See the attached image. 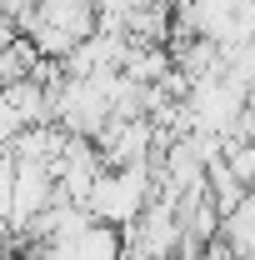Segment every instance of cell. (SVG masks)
I'll use <instances>...</instances> for the list:
<instances>
[{"label": "cell", "instance_id": "1", "mask_svg": "<svg viewBox=\"0 0 255 260\" xmlns=\"http://www.w3.org/2000/svg\"><path fill=\"white\" fill-rule=\"evenodd\" d=\"M160 195V180L150 175V160L145 165H105L95 180H90V195H85V210L105 220V225H135L140 210Z\"/></svg>", "mask_w": 255, "mask_h": 260}, {"label": "cell", "instance_id": "2", "mask_svg": "<svg viewBox=\"0 0 255 260\" xmlns=\"http://www.w3.org/2000/svg\"><path fill=\"white\" fill-rule=\"evenodd\" d=\"M105 120H110V95L100 90V80L95 75H70L60 85V100H55V125L95 140L105 130Z\"/></svg>", "mask_w": 255, "mask_h": 260}, {"label": "cell", "instance_id": "3", "mask_svg": "<svg viewBox=\"0 0 255 260\" xmlns=\"http://www.w3.org/2000/svg\"><path fill=\"white\" fill-rule=\"evenodd\" d=\"M95 145H100V160L105 165H145L155 155V120L150 115H135V120L110 115L105 130L95 135Z\"/></svg>", "mask_w": 255, "mask_h": 260}, {"label": "cell", "instance_id": "4", "mask_svg": "<svg viewBox=\"0 0 255 260\" xmlns=\"http://www.w3.org/2000/svg\"><path fill=\"white\" fill-rule=\"evenodd\" d=\"M170 65H175V60H170V45H135V40H125L120 75H130L135 85H160Z\"/></svg>", "mask_w": 255, "mask_h": 260}, {"label": "cell", "instance_id": "5", "mask_svg": "<svg viewBox=\"0 0 255 260\" xmlns=\"http://www.w3.org/2000/svg\"><path fill=\"white\" fill-rule=\"evenodd\" d=\"M70 250H75V260H120L125 255V230L105 225V220H90L70 240Z\"/></svg>", "mask_w": 255, "mask_h": 260}, {"label": "cell", "instance_id": "6", "mask_svg": "<svg viewBox=\"0 0 255 260\" xmlns=\"http://www.w3.org/2000/svg\"><path fill=\"white\" fill-rule=\"evenodd\" d=\"M220 240L230 245V255L255 260V200H250V195H245L235 210L220 215Z\"/></svg>", "mask_w": 255, "mask_h": 260}, {"label": "cell", "instance_id": "7", "mask_svg": "<svg viewBox=\"0 0 255 260\" xmlns=\"http://www.w3.org/2000/svg\"><path fill=\"white\" fill-rule=\"evenodd\" d=\"M205 195L215 200V210H235L240 200H245V185L235 180V170L225 165V155H215V160H205Z\"/></svg>", "mask_w": 255, "mask_h": 260}, {"label": "cell", "instance_id": "8", "mask_svg": "<svg viewBox=\"0 0 255 260\" xmlns=\"http://www.w3.org/2000/svg\"><path fill=\"white\" fill-rule=\"evenodd\" d=\"M220 55H225V75H230V80L255 85V35L235 40V45H220Z\"/></svg>", "mask_w": 255, "mask_h": 260}, {"label": "cell", "instance_id": "9", "mask_svg": "<svg viewBox=\"0 0 255 260\" xmlns=\"http://www.w3.org/2000/svg\"><path fill=\"white\" fill-rule=\"evenodd\" d=\"M20 130H25V120H20V110L10 105V95H5V90H0V140L10 145V140H15Z\"/></svg>", "mask_w": 255, "mask_h": 260}, {"label": "cell", "instance_id": "10", "mask_svg": "<svg viewBox=\"0 0 255 260\" xmlns=\"http://www.w3.org/2000/svg\"><path fill=\"white\" fill-rule=\"evenodd\" d=\"M25 70H20V60H15V45L10 40H0V85H10V80H20Z\"/></svg>", "mask_w": 255, "mask_h": 260}, {"label": "cell", "instance_id": "11", "mask_svg": "<svg viewBox=\"0 0 255 260\" xmlns=\"http://www.w3.org/2000/svg\"><path fill=\"white\" fill-rule=\"evenodd\" d=\"M250 140H255V130H250Z\"/></svg>", "mask_w": 255, "mask_h": 260}, {"label": "cell", "instance_id": "12", "mask_svg": "<svg viewBox=\"0 0 255 260\" xmlns=\"http://www.w3.org/2000/svg\"><path fill=\"white\" fill-rule=\"evenodd\" d=\"M250 90H255V85H250Z\"/></svg>", "mask_w": 255, "mask_h": 260}, {"label": "cell", "instance_id": "13", "mask_svg": "<svg viewBox=\"0 0 255 260\" xmlns=\"http://www.w3.org/2000/svg\"><path fill=\"white\" fill-rule=\"evenodd\" d=\"M235 260H240V255H235Z\"/></svg>", "mask_w": 255, "mask_h": 260}]
</instances>
